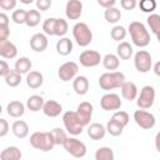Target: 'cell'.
<instances>
[{"label":"cell","mask_w":160,"mask_h":160,"mask_svg":"<svg viewBox=\"0 0 160 160\" xmlns=\"http://www.w3.org/2000/svg\"><path fill=\"white\" fill-rule=\"evenodd\" d=\"M102 65L106 70H116L120 65V59L118 55L115 54H106L104 58H102Z\"/></svg>","instance_id":"cell-29"},{"label":"cell","mask_w":160,"mask_h":160,"mask_svg":"<svg viewBox=\"0 0 160 160\" xmlns=\"http://www.w3.org/2000/svg\"><path fill=\"white\" fill-rule=\"evenodd\" d=\"M155 148L160 152V131H158L155 135Z\"/></svg>","instance_id":"cell-51"},{"label":"cell","mask_w":160,"mask_h":160,"mask_svg":"<svg viewBox=\"0 0 160 160\" xmlns=\"http://www.w3.org/2000/svg\"><path fill=\"white\" fill-rule=\"evenodd\" d=\"M122 130H124V126H121L119 122H116L115 120L110 119L106 124V131L112 135V136H119L122 134Z\"/></svg>","instance_id":"cell-36"},{"label":"cell","mask_w":160,"mask_h":160,"mask_svg":"<svg viewBox=\"0 0 160 160\" xmlns=\"http://www.w3.org/2000/svg\"><path fill=\"white\" fill-rule=\"evenodd\" d=\"M92 105L89 102V101H82L78 105V109H76V116L79 119V122L82 125V126H86L90 124V120H91V116H92Z\"/></svg>","instance_id":"cell-13"},{"label":"cell","mask_w":160,"mask_h":160,"mask_svg":"<svg viewBox=\"0 0 160 160\" xmlns=\"http://www.w3.org/2000/svg\"><path fill=\"white\" fill-rule=\"evenodd\" d=\"M30 48L36 52H42L48 48V36L42 32H36L30 38Z\"/></svg>","instance_id":"cell-15"},{"label":"cell","mask_w":160,"mask_h":160,"mask_svg":"<svg viewBox=\"0 0 160 160\" xmlns=\"http://www.w3.org/2000/svg\"><path fill=\"white\" fill-rule=\"evenodd\" d=\"M62 146L71 156L76 159H81L86 155V145L76 138H68Z\"/></svg>","instance_id":"cell-6"},{"label":"cell","mask_w":160,"mask_h":160,"mask_svg":"<svg viewBox=\"0 0 160 160\" xmlns=\"http://www.w3.org/2000/svg\"><path fill=\"white\" fill-rule=\"evenodd\" d=\"M154 101H155V89L150 85L144 86L140 90V94H139L138 101H136L139 109H141V110L150 109L152 106Z\"/></svg>","instance_id":"cell-8"},{"label":"cell","mask_w":160,"mask_h":160,"mask_svg":"<svg viewBox=\"0 0 160 160\" xmlns=\"http://www.w3.org/2000/svg\"><path fill=\"white\" fill-rule=\"evenodd\" d=\"M72 89L78 95H85L89 90V80L84 75H79L72 80Z\"/></svg>","instance_id":"cell-20"},{"label":"cell","mask_w":160,"mask_h":160,"mask_svg":"<svg viewBox=\"0 0 160 160\" xmlns=\"http://www.w3.org/2000/svg\"><path fill=\"white\" fill-rule=\"evenodd\" d=\"M55 24H56V18H48L42 22V30L45 35H55Z\"/></svg>","instance_id":"cell-39"},{"label":"cell","mask_w":160,"mask_h":160,"mask_svg":"<svg viewBox=\"0 0 160 160\" xmlns=\"http://www.w3.org/2000/svg\"><path fill=\"white\" fill-rule=\"evenodd\" d=\"M69 30V25H68V21L65 19H56V24H55V35L56 36H60V38H64V35L68 32Z\"/></svg>","instance_id":"cell-37"},{"label":"cell","mask_w":160,"mask_h":160,"mask_svg":"<svg viewBox=\"0 0 160 160\" xmlns=\"http://www.w3.org/2000/svg\"><path fill=\"white\" fill-rule=\"evenodd\" d=\"M31 66H32L31 60H30L29 58H26V56H21V58H19V59L15 61L14 69H15L18 72H20V74H29L30 70H31Z\"/></svg>","instance_id":"cell-28"},{"label":"cell","mask_w":160,"mask_h":160,"mask_svg":"<svg viewBox=\"0 0 160 160\" xmlns=\"http://www.w3.org/2000/svg\"><path fill=\"white\" fill-rule=\"evenodd\" d=\"M110 36H111L112 40L121 42L126 36V29L121 25H115L110 31Z\"/></svg>","instance_id":"cell-35"},{"label":"cell","mask_w":160,"mask_h":160,"mask_svg":"<svg viewBox=\"0 0 160 160\" xmlns=\"http://www.w3.org/2000/svg\"><path fill=\"white\" fill-rule=\"evenodd\" d=\"M134 65L135 69L139 72H148L152 68V58L149 51L146 50H139L134 56Z\"/></svg>","instance_id":"cell-7"},{"label":"cell","mask_w":160,"mask_h":160,"mask_svg":"<svg viewBox=\"0 0 160 160\" xmlns=\"http://www.w3.org/2000/svg\"><path fill=\"white\" fill-rule=\"evenodd\" d=\"M0 25H9V18L5 12L0 14Z\"/></svg>","instance_id":"cell-50"},{"label":"cell","mask_w":160,"mask_h":160,"mask_svg":"<svg viewBox=\"0 0 160 160\" xmlns=\"http://www.w3.org/2000/svg\"><path fill=\"white\" fill-rule=\"evenodd\" d=\"M41 20V14L38 9H31V10H28V15H26V25L29 28H34L36 25H39Z\"/></svg>","instance_id":"cell-32"},{"label":"cell","mask_w":160,"mask_h":160,"mask_svg":"<svg viewBox=\"0 0 160 160\" xmlns=\"http://www.w3.org/2000/svg\"><path fill=\"white\" fill-rule=\"evenodd\" d=\"M106 134V128L100 122H91L88 128V135L92 140H101Z\"/></svg>","instance_id":"cell-18"},{"label":"cell","mask_w":160,"mask_h":160,"mask_svg":"<svg viewBox=\"0 0 160 160\" xmlns=\"http://www.w3.org/2000/svg\"><path fill=\"white\" fill-rule=\"evenodd\" d=\"M21 1H22L24 4H31V2H32L31 0H21Z\"/></svg>","instance_id":"cell-54"},{"label":"cell","mask_w":160,"mask_h":160,"mask_svg":"<svg viewBox=\"0 0 160 160\" xmlns=\"http://www.w3.org/2000/svg\"><path fill=\"white\" fill-rule=\"evenodd\" d=\"M134 120L136 122L138 126H140L141 129H145V130H149V129H152L155 126V116L146 111V110H136L134 112Z\"/></svg>","instance_id":"cell-9"},{"label":"cell","mask_w":160,"mask_h":160,"mask_svg":"<svg viewBox=\"0 0 160 160\" xmlns=\"http://www.w3.org/2000/svg\"><path fill=\"white\" fill-rule=\"evenodd\" d=\"M79 71V65L74 61H66L62 65H60L58 70V75L60 80L62 81H70L76 78V74Z\"/></svg>","instance_id":"cell-12"},{"label":"cell","mask_w":160,"mask_h":160,"mask_svg":"<svg viewBox=\"0 0 160 160\" xmlns=\"http://www.w3.org/2000/svg\"><path fill=\"white\" fill-rule=\"evenodd\" d=\"M16 6V0H0V8L2 10H12Z\"/></svg>","instance_id":"cell-44"},{"label":"cell","mask_w":160,"mask_h":160,"mask_svg":"<svg viewBox=\"0 0 160 160\" xmlns=\"http://www.w3.org/2000/svg\"><path fill=\"white\" fill-rule=\"evenodd\" d=\"M26 15L28 11L24 9H16L11 14V19L15 24H25L26 22Z\"/></svg>","instance_id":"cell-41"},{"label":"cell","mask_w":160,"mask_h":160,"mask_svg":"<svg viewBox=\"0 0 160 160\" xmlns=\"http://www.w3.org/2000/svg\"><path fill=\"white\" fill-rule=\"evenodd\" d=\"M104 18L110 24H116L120 19H121V11L119 9H116L115 6L114 8H110V9H106L104 11Z\"/></svg>","instance_id":"cell-33"},{"label":"cell","mask_w":160,"mask_h":160,"mask_svg":"<svg viewBox=\"0 0 160 160\" xmlns=\"http://www.w3.org/2000/svg\"><path fill=\"white\" fill-rule=\"evenodd\" d=\"M148 25L150 28V30L156 34L158 31H160V15L159 14H150L146 19Z\"/></svg>","instance_id":"cell-38"},{"label":"cell","mask_w":160,"mask_h":160,"mask_svg":"<svg viewBox=\"0 0 160 160\" xmlns=\"http://www.w3.org/2000/svg\"><path fill=\"white\" fill-rule=\"evenodd\" d=\"M128 30L130 32L134 45H136L139 48H145L150 44V34L142 22L132 21V22H130Z\"/></svg>","instance_id":"cell-1"},{"label":"cell","mask_w":160,"mask_h":160,"mask_svg":"<svg viewBox=\"0 0 160 160\" xmlns=\"http://www.w3.org/2000/svg\"><path fill=\"white\" fill-rule=\"evenodd\" d=\"M121 105H122L121 99L115 92H108V94L102 95L100 99V106L102 110H106V111L119 110L121 108Z\"/></svg>","instance_id":"cell-11"},{"label":"cell","mask_w":160,"mask_h":160,"mask_svg":"<svg viewBox=\"0 0 160 160\" xmlns=\"http://www.w3.org/2000/svg\"><path fill=\"white\" fill-rule=\"evenodd\" d=\"M51 6V0H38L36 1V9L40 11H46Z\"/></svg>","instance_id":"cell-45"},{"label":"cell","mask_w":160,"mask_h":160,"mask_svg":"<svg viewBox=\"0 0 160 160\" xmlns=\"http://www.w3.org/2000/svg\"><path fill=\"white\" fill-rule=\"evenodd\" d=\"M111 119L115 120L116 122H119V124H120L121 126H124V128L129 124V120H130L129 114H128L126 111H122V110H118V111H115V112L112 114Z\"/></svg>","instance_id":"cell-40"},{"label":"cell","mask_w":160,"mask_h":160,"mask_svg":"<svg viewBox=\"0 0 160 160\" xmlns=\"http://www.w3.org/2000/svg\"><path fill=\"white\" fill-rule=\"evenodd\" d=\"M21 156L22 154L16 146H8L0 152V160H20Z\"/></svg>","instance_id":"cell-24"},{"label":"cell","mask_w":160,"mask_h":160,"mask_svg":"<svg viewBox=\"0 0 160 160\" xmlns=\"http://www.w3.org/2000/svg\"><path fill=\"white\" fill-rule=\"evenodd\" d=\"M9 34H10L9 25H0V42L8 41Z\"/></svg>","instance_id":"cell-43"},{"label":"cell","mask_w":160,"mask_h":160,"mask_svg":"<svg viewBox=\"0 0 160 160\" xmlns=\"http://www.w3.org/2000/svg\"><path fill=\"white\" fill-rule=\"evenodd\" d=\"M132 46L128 42V41H121L119 42L118 48H116V55L119 56V59L121 60H129L132 56Z\"/></svg>","instance_id":"cell-26"},{"label":"cell","mask_w":160,"mask_h":160,"mask_svg":"<svg viewBox=\"0 0 160 160\" xmlns=\"http://www.w3.org/2000/svg\"><path fill=\"white\" fill-rule=\"evenodd\" d=\"M4 80H5V82H6L8 86H10V88H16V86L20 85V82H21V74L18 72L15 69H11L10 72L4 78Z\"/></svg>","instance_id":"cell-31"},{"label":"cell","mask_w":160,"mask_h":160,"mask_svg":"<svg viewBox=\"0 0 160 160\" xmlns=\"http://www.w3.org/2000/svg\"><path fill=\"white\" fill-rule=\"evenodd\" d=\"M44 104H45V101H44L42 96H40V95H31V96L26 100V108H28L30 111H34V112L42 110Z\"/></svg>","instance_id":"cell-27"},{"label":"cell","mask_w":160,"mask_h":160,"mask_svg":"<svg viewBox=\"0 0 160 160\" xmlns=\"http://www.w3.org/2000/svg\"><path fill=\"white\" fill-rule=\"evenodd\" d=\"M50 132L52 135V139H54L55 145H64V142L68 139V135H66L65 130H62L61 128H54Z\"/></svg>","instance_id":"cell-34"},{"label":"cell","mask_w":160,"mask_h":160,"mask_svg":"<svg viewBox=\"0 0 160 160\" xmlns=\"http://www.w3.org/2000/svg\"><path fill=\"white\" fill-rule=\"evenodd\" d=\"M0 55L4 59H14L18 55V48L10 40L5 42H0Z\"/></svg>","instance_id":"cell-19"},{"label":"cell","mask_w":160,"mask_h":160,"mask_svg":"<svg viewBox=\"0 0 160 160\" xmlns=\"http://www.w3.org/2000/svg\"><path fill=\"white\" fill-rule=\"evenodd\" d=\"M139 8L142 12H152L156 9V1L155 0H141L139 2Z\"/></svg>","instance_id":"cell-42"},{"label":"cell","mask_w":160,"mask_h":160,"mask_svg":"<svg viewBox=\"0 0 160 160\" xmlns=\"http://www.w3.org/2000/svg\"><path fill=\"white\" fill-rule=\"evenodd\" d=\"M125 82V75L120 71H109L104 72L99 78V86L102 90H112L116 88H121Z\"/></svg>","instance_id":"cell-3"},{"label":"cell","mask_w":160,"mask_h":160,"mask_svg":"<svg viewBox=\"0 0 160 160\" xmlns=\"http://www.w3.org/2000/svg\"><path fill=\"white\" fill-rule=\"evenodd\" d=\"M66 18L70 20H78L82 14V2L80 0H69L65 6Z\"/></svg>","instance_id":"cell-14"},{"label":"cell","mask_w":160,"mask_h":160,"mask_svg":"<svg viewBox=\"0 0 160 160\" xmlns=\"http://www.w3.org/2000/svg\"><path fill=\"white\" fill-rule=\"evenodd\" d=\"M98 4H99L101 8H104V9L106 10V9L114 8L115 4H116V1H115V0H98Z\"/></svg>","instance_id":"cell-49"},{"label":"cell","mask_w":160,"mask_h":160,"mask_svg":"<svg viewBox=\"0 0 160 160\" xmlns=\"http://www.w3.org/2000/svg\"><path fill=\"white\" fill-rule=\"evenodd\" d=\"M62 111V106L60 102L55 101V100H48L45 101L44 104V108H42V112L45 116H49V118H56L61 114Z\"/></svg>","instance_id":"cell-16"},{"label":"cell","mask_w":160,"mask_h":160,"mask_svg":"<svg viewBox=\"0 0 160 160\" xmlns=\"http://www.w3.org/2000/svg\"><path fill=\"white\" fill-rule=\"evenodd\" d=\"M44 82V76L40 71H30L29 74H26V85L30 89H38L42 85Z\"/></svg>","instance_id":"cell-22"},{"label":"cell","mask_w":160,"mask_h":160,"mask_svg":"<svg viewBox=\"0 0 160 160\" xmlns=\"http://www.w3.org/2000/svg\"><path fill=\"white\" fill-rule=\"evenodd\" d=\"M79 61L84 68H94L102 62V58L96 50H84L79 55Z\"/></svg>","instance_id":"cell-10"},{"label":"cell","mask_w":160,"mask_h":160,"mask_svg":"<svg viewBox=\"0 0 160 160\" xmlns=\"http://www.w3.org/2000/svg\"><path fill=\"white\" fill-rule=\"evenodd\" d=\"M6 112H8V115L11 116V118H20V116H22L24 112H25V106H24V104H22L21 101H19V100H12V101H10V102L8 104V106H6Z\"/></svg>","instance_id":"cell-21"},{"label":"cell","mask_w":160,"mask_h":160,"mask_svg":"<svg viewBox=\"0 0 160 160\" xmlns=\"http://www.w3.org/2000/svg\"><path fill=\"white\" fill-rule=\"evenodd\" d=\"M120 5L125 10H132L138 5V2H136V0H121L120 1Z\"/></svg>","instance_id":"cell-46"},{"label":"cell","mask_w":160,"mask_h":160,"mask_svg":"<svg viewBox=\"0 0 160 160\" xmlns=\"http://www.w3.org/2000/svg\"><path fill=\"white\" fill-rule=\"evenodd\" d=\"M56 51L61 56H66L72 51V41L69 38H60L56 42Z\"/></svg>","instance_id":"cell-25"},{"label":"cell","mask_w":160,"mask_h":160,"mask_svg":"<svg viewBox=\"0 0 160 160\" xmlns=\"http://www.w3.org/2000/svg\"><path fill=\"white\" fill-rule=\"evenodd\" d=\"M9 132V124L5 119H0V138H4Z\"/></svg>","instance_id":"cell-47"},{"label":"cell","mask_w":160,"mask_h":160,"mask_svg":"<svg viewBox=\"0 0 160 160\" xmlns=\"http://www.w3.org/2000/svg\"><path fill=\"white\" fill-rule=\"evenodd\" d=\"M152 70H154V74H155L156 76L160 78V61L155 62V65L152 66Z\"/></svg>","instance_id":"cell-52"},{"label":"cell","mask_w":160,"mask_h":160,"mask_svg":"<svg viewBox=\"0 0 160 160\" xmlns=\"http://www.w3.org/2000/svg\"><path fill=\"white\" fill-rule=\"evenodd\" d=\"M62 122H64V126L66 129V131L70 134V135H80L82 132V129L84 126L79 122V119L76 116V112L75 111H66L64 115H62Z\"/></svg>","instance_id":"cell-5"},{"label":"cell","mask_w":160,"mask_h":160,"mask_svg":"<svg viewBox=\"0 0 160 160\" xmlns=\"http://www.w3.org/2000/svg\"><path fill=\"white\" fill-rule=\"evenodd\" d=\"M155 36H156V39H158V41L160 42V31H158V32L155 34Z\"/></svg>","instance_id":"cell-53"},{"label":"cell","mask_w":160,"mask_h":160,"mask_svg":"<svg viewBox=\"0 0 160 160\" xmlns=\"http://www.w3.org/2000/svg\"><path fill=\"white\" fill-rule=\"evenodd\" d=\"M10 66L8 65V62L5 61V60H1L0 61V76H2V78H5L9 72H10Z\"/></svg>","instance_id":"cell-48"},{"label":"cell","mask_w":160,"mask_h":160,"mask_svg":"<svg viewBox=\"0 0 160 160\" xmlns=\"http://www.w3.org/2000/svg\"><path fill=\"white\" fill-rule=\"evenodd\" d=\"M30 145L41 151H50L55 146L50 131H35L30 135Z\"/></svg>","instance_id":"cell-2"},{"label":"cell","mask_w":160,"mask_h":160,"mask_svg":"<svg viewBox=\"0 0 160 160\" xmlns=\"http://www.w3.org/2000/svg\"><path fill=\"white\" fill-rule=\"evenodd\" d=\"M11 130H12V134L19 139H24L29 135V125L24 120L14 121L12 126H11Z\"/></svg>","instance_id":"cell-23"},{"label":"cell","mask_w":160,"mask_h":160,"mask_svg":"<svg viewBox=\"0 0 160 160\" xmlns=\"http://www.w3.org/2000/svg\"><path fill=\"white\" fill-rule=\"evenodd\" d=\"M120 90H121V96L125 100L131 101V100H135L138 98V86L132 81H125L121 85Z\"/></svg>","instance_id":"cell-17"},{"label":"cell","mask_w":160,"mask_h":160,"mask_svg":"<svg viewBox=\"0 0 160 160\" xmlns=\"http://www.w3.org/2000/svg\"><path fill=\"white\" fill-rule=\"evenodd\" d=\"M72 36L76 41V44L81 48L88 46L91 41H92V32L90 30V28L88 26V24L85 22H76L72 26Z\"/></svg>","instance_id":"cell-4"},{"label":"cell","mask_w":160,"mask_h":160,"mask_svg":"<svg viewBox=\"0 0 160 160\" xmlns=\"http://www.w3.org/2000/svg\"><path fill=\"white\" fill-rule=\"evenodd\" d=\"M95 160H115L114 151L109 146H101L95 151Z\"/></svg>","instance_id":"cell-30"}]
</instances>
